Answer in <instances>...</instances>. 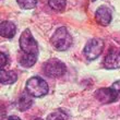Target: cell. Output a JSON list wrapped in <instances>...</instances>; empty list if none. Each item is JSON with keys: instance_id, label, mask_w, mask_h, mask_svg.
Segmentation results:
<instances>
[{"instance_id": "16", "label": "cell", "mask_w": 120, "mask_h": 120, "mask_svg": "<svg viewBox=\"0 0 120 120\" xmlns=\"http://www.w3.org/2000/svg\"><path fill=\"white\" fill-rule=\"evenodd\" d=\"M6 64H7V56L4 52L1 51V52H0V68L3 69V68L6 67Z\"/></svg>"}, {"instance_id": "4", "label": "cell", "mask_w": 120, "mask_h": 120, "mask_svg": "<svg viewBox=\"0 0 120 120\" xmlns=\"http://www.w3.org/2000/svg\"><path fill=\"white\" fill-rule=\"evenodd\" d=\"M43 71L49 78H58L66 73V64L58 59H49L43 64Z\"/></svg>"}, {"instance_id": "13", "label": "cell", "mask_w": 120, "mask_h": 120, "mask_svg": "<svg viewBox=\"0 0 120 120\" xmlns=\"http://www.w3.org/2000/svg\"><path fill=\"white\" fill-rule=\"evenodd\" d=\"M69 117L67 115L66 111H63L62 109H56L48 115V117L46 120H68Z\"/></svg>"}, {"instance_id": "14", "label": "cell", "mask_w": 120, "mask_h": 120, "mask_svg": "<svg viewBox=\"0 0 120 120\" xmlns=\"http://www.w3.org/2000/svg\"><path fill=\"white\" fill-rule=\"evenodd\" d=\"M66 0H48V4L52 10L55 11H63L64 8H66Z\"/></svg>"}, {"instance_id": "6", "label": "cell", "mask_w": 120, "mask_h": 120, "mask_svg": "<svg viewBox=\"0 0 120 120\" xmlns=\"http://www.w3.org/2000/svg\"><path fill=\"white\" fill-rule=\"evenodd\" d=\"M94 95L101 104H110L118 99L119 92L116 91L114 87H103L98 89Z\"/></svg>"}, {"instance_id": "3", "label": "cell", "mask_w": 120, "mask_h": 120, "mask_svg": "<svg viewBox=\"0 0 120 120\" xmlns=\"http://www.w3.org/2000/svg\"><path fill=\"white\" fill-rule=\"evenodd\" d=\"M20 47L24 54L38 56V46L37 41L33 37L31 31L25 30L20 37Z\"/></svg>"}, {"instance_id": "17", "label": "cell", "mask_w": 120, "mask_h": 120, "mask_svg": "<svg viewBox=\"0 0 120 120\" xmlns=\"http://www.w3.org/2000/svg\"><path fill=\"white\" fill-rule=\"evenodd\" d=\"M112 87H114L116 91H118L120 93V81H117V82H115L112 84Z\"/></svg>"}, {"instance_id": "12", "label": "cell", "mask_w": 120, "mask_h": 120, "mask_svg": "<svg viewBox=\"0 0 120 120\" xmlns=\"http://www.w3.org/2000/svg\"><path fill=\"white\" fill-rule=\"evenodd\" d=\"M36 59H37V56H34V55H27L24 54L20 57L19 62L22 67H25V68H30V67L34 66L35 62H36Z\"/></svg>"}, {"instance_id": "18", "label": "cell", "mask_w": 120, "mask_h": 120, "mask_svg": "<svg viewBox=\"0 0 120 120\" xmlns=\"http://www.w3.org/2000/svg\"><path fill=\"white\" fill-rule=\"evenodd\" d=\"M3 120H21L19 117H16V116H10V117L6 118V119H3Z\"/></svg>"}, {"instance_id": "11", "label": "cell", "mask_w": 120, "mask_h": 120, "mask_svg": "<svg viewBox=\"0 0 120 120\" xmlns=\"http://www.w3.org/2000/svg\"><path fill=\"white\" fill-rule=\"evenodd\" d=\"M18 75L14 71H6V70L1 69L0 71V82L1 84H13L16 81Z\"/></svg>"}, {"instance_id": "8", "label": "cell", "mask_w": 120, "mask_h": 120, "mask_svg": "<svg viewBox=\"0 0 120 120\" xmlns=\"http://www.w3.org/2000/svg\"><path fill=\"white\" fill-rule=\"evenodd\" d=\"M95 18L101 26H107L111 22V11L107 7L101 6L95 12Z\"/></svg>"}, {"instance_id": "19", "label": "cell", "mask_w": 120, "mask_h": 120, "mask_svg": "<svg viewBox=\"0 0 120 120\" xmlns=\"http://www.w3.org/2000/svg\"><path fill=\"white\" fill-rule=\"evenodd\" d=\"M34 120H43V119H41V118H36V119H34Z\"/></svg>"}, {"instance_id": "20", "label": "cell", "mask_w": 120, "mask_h": 120, "mask_svg": "<svg viewBox=\"0 0 120 120\" xmlns=\"http://www.w3.org/2000/svg\"><path fill=\"white\" fill-rule=\"evenodd\" d=\"M92 1H96V0H92Z\"/></svg>"}, {"instance_id": "2", "label": "cell", "mask_w": 120, "mask_h": 120, "mask_svg": "<svg viewBox=\"0 0 120 120\" xmlns=\"http://www.w3.org/2000/svg\"><path fill=\"white\" fill-rule=\"evenodd\" d=\"M26 92L33 97H43L48 93V84L39 76H33L26 82Z\"/></svg>"}, {"instance_id": "7", "label": "cell", "mask_w": 120, "mask_h": 120, "mask_svg": "<svg viewBox=\"0 0 120 120\" xmlns=\"http://www.w3.org/2000/svg\"><path fill=\"white\" fill-rule=\"evenodd\" d=\"M104 66L107 69L120 68V48H111L104 59Z\"/></svg>"}, {"instance_id": "9", "label": "cell", "mask_w": 120, "mask_h": 120, "mask_svg": "<svg viewBox=\"0 0 120 120\" xmlns=\"http://www.w3.org/2000/svg\"><path fill=\"white\" fill-rule=\"evenodd\" d=\"M16 27L12 22L10 21H3L0 24V34L2 37L6 38H12L15 35Z\"/></svg>"}, {"instance_id": "1", "label": "cell", "mask_w": 120, "mask_h": 120, "mask_svg": "<svg viewBox=\"0 0 120 120\" xmlns=\"http://www.w3.org/2000/svg\"><path fill=\"white\" fill-rule=\"evenodd\" d=\"M51 45L55 47V49L58 51H64L69 49L72 45V36L69 34V32L66 27H59L55 34L51 36Z\"/></svg>"}, {"instance_id": "5", "label": "cell", "mask_w": 120, "mask_h": 120, "mask_svg": "<svg viewBox=\"0 0 120 120\" xmlns=\"http://www.w3.org/2000/svg\"><path fill=\"white\" fill-rule=\"evenodd\" d=\"M104 49V41L101 38H93L85 45L83 54L87 60H95Z\"/></svg>"}, {"instance_id": "15", "label": "cell", "mask_w": 120, "mask_h": 120, "mask_svg": "<svg viewBox=\"0 0 120 120\" xmlns=\"http://www.w3.org/2000/svg\"><path fill=\"white\" fill-rule=\"evenodd\" d=\"M16 2L22 9L25 10L34 9L37 6V0H16Z\"/></svg>"}, {"instance_id": "10", "label": "cell", "mask_w": 120, "mask_h": 120, "mask_svg": "<svg viewBox=\"0 0 120 120\" xmlns=\"http://www.w3.org/2000/svg\"><path fill=\"white\" fill-rule=\"evenodd\" d=\"M34 101H33V98H32V95H30L27 92H23L21 96L19 98V103H18V107L21 111H25L27 110L29 108L32 107V105H33Z\"/></svg>"}]
</instances>
